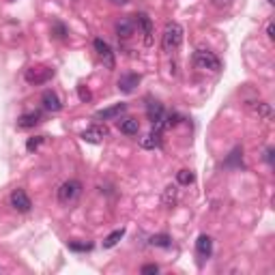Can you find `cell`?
Instances as JSON below:
<instances>
[{"label":"cell","mask_w":275,"mask_h":275,"mask_svg":"<svg viewBox=\"0 0 275 275\" xmlns=\"http://www.w3.org/2000/svg\"><path fill=\"white\" fill-rule=\"evenodd\" d=\"M43 142H45V136H34V138H31L26 142V151H31V153H32V151H37Z\"/></svg>","instance_id":"603a6c76"},{"label":"cell","mask_w":275,"mask_h":275,"mask_svg":"<svg viewBox=\"0 0 275 275\" xmlns=\"http://www.w3.org/2000/svg\"><path fill=\"white\" fill-rule=\"evenodd\" d=\"M140 84V75L138 73H122L119 78V91L121 92H133V89Z\"/></svg>","instance_id":"4fadbf2b"},{"label":"cell","mask_w":275,"mask_h":275,"mask_svg":"<svg viewBox=\"0 0 275 275\" xmlns=\"http://www.w3.org/2000/svg\"><path fill=\"white\" fill-rule=\"evenodd\" d=\"M11 207L15 211H20V213H28L32 209V200L28 198L24 189H13V194H11Z\"/></svg>","instance_id":"8992f818"},{"label":"cell","mask_w":275,"mask_h":275,"mask_svg":"<svg viewBox=\"0 0 275 275\" xmlns=\"http://www.w3.org/2000/svg\"><path fill=\"white\" fill-rule=\"evenodd\" d=\"M82 194V183L80 181H65L61 187H58V202L62 204H71L80 198Z\"/></svg>","instance_id":"3957f363"},{"label":"cell","mask_w":275,"mask_h":275,"mask_svg":"<svg viewBox=\"0 0 275 275\" xmlns=\"http://www.w3.org/2000/svg\"><path fill=\"white\" fill-rule=\"evenodd\" d=\"M226 166L230 168V166H237V168H241L243 166V149L241 146H237L235 151H232L230 155H228V159H226Z\"/></svg>","instance_id":"d6986e66"},{"label":"cell","mask_w":275,"mask_h":275,"mask_svg":"<svg viewBox=\"0 0 275 275\" xmlns=\"http://www.w3.org/2000/svg\"><path fill=\"white\" fill-rule=\"evenodd\" d=\"M140 144H142V149H149V151L159 149V146H161V129H155V127H153V131L140 140Z\"/></svg>","instance_id":"2e32d148"},{"label":"cell","mask_w":275,"mask_h":275,"mask_svg":"<svg viewBox=\"0 0 275 275\" xmlns=\"http://www.w3.org/2000/svg\"><path fill=\"white\" fill-rule=\"evenodd\" d=\"M183 26L179 24V22H168L166 28H163V34H161V48L163 52H174L181 48V43H183Z\"/></svg>","instance_id":"6da1fadb"},{"label":"cell","mask_w":275,"mask_h":275,"mask_svg":"<svg viewBox=\"0 0 275 275\" xmlns=\"http://www.w3.org/2000/svg\"><path fill=\"white\" fill-rule=\"evenodd\" d=\"M133 22L144 34V45H153V22H151V17L146 13H138L133 17Z\"/></svg>","instance_id":"ba28073f"},{"label":"cell","mask_w":275,"mask_h":275,"mask_svg":"<svg viewBox=\"0 0 275 275\" xmlns=\"http://www.w3.org/2000/svg\"><path fill=\"white\" fill-rule=\"evenodd\" d=\"M265 159H267L269 163H273V149H267V151H265Z\"/></svg>","instance_id":"f546056e"},{"label":"cell","mask_w":275,"mask_h":275,"mask_svg":"<svg viewBox=\"0 0 275 275\" xmlns=\"http://www.w3.org/2000/svg\"><path fill=\"white\" fill-rule=\"evenodd\" d=\"M177 181H179V185H191L196 181V174L191 170H179L177 172Z\"/></svg>","instance_id":"44dd1931"},{"label":"cell","mask_w":275,"mask_h":275,"mask_svg":"<svg viewBox=\"0 0 275 275\" xmlns=\"http://www.w3.org/2000/svg\"><path fill=\"white\" fill-rule=\"evenodd\" d=\"M103 138H108V129L101 127V125H92V127H89V129L82 133V140H84V142H91V144L103 142Z\"/></svg>","instance_id":"8fae6325"},{"label":"cell","mask_w":275,"mask_h":275,"mask_svg":"<svg viewBox=\"0 0 275 275\" xmlns=\"http://www.w3.org/2000/svg\"><path fill=\"white\" fill-rule=\"evenodd\" d=\"M119 129L125 136H138L140 131V122L136 119H119Z\"/></svg>","instance_id":"ac0fdd59"},{"label":"cell","mask_w":275,"mask_h":275,"mask_svg":"<svg viewBox=\"0 0 275 275\" xmlns=\"http://www.w3.org/2000/svg\"><path fill=\"white\" fill-rule=\"evenodd\" d=\"M194 65L198 69H202V71H213V73H217L219 69H221L219 58L215 56L213 52H209V50H198V52H194Z\"/></svg>","instance_id":"7a4b0ae2"},{"label":"cell","mask_w":275,"mask_h":275,"mask_svg":"<svg viewBox=\"0 0 275 275\" xmlns=\"http://www.w3.org/2000/svg\"><path fill=\"white\" fill-rule=\"evenodd\" d=\"M174 200H177V187H174V185H168L166 191H163V202L170 204V202H174Z\"/></svg>","instance_id":"cb8c5ba5"},{"label":"cell","mask_w":275,"mask_h":275,"mask_svg":"<svg viewBox=\"0 0 275 275\" xmlns=\"http://www.w3.org/2000/svg\"><path fill=\"white\" fill-rule=\"evenodd\" d=\"M127 112V103H116L112 108H105V110H99L95 114L97 121H114V119H121V114Z\"/></svg>","instance_id":"30bf717a"},{"label":"cell","mask_w":275,"mask_h":275,"mask_svg":"<svg viewBox=\"0 0 275 275\" xmlns=\"http://www.w3.org/2000/svg\"><path fill=\"white\" fill-rule=\"evenodd\" d=\"M125 237V228H119V230H114V232H110L108 237H105V241H103V247L105 249H110V247H114L116 243L121 241V239Z\"/></svg>","instance_id":"ffe728a7"},{"label":"cell","mask_w":275,"mask_h":275,"mask_svg":"<svg viewBox=\"0 0 275 275\" xmlns=\"http://www.w3.org/2000/svg\"><path fill=\"white\" fill-rule=\"evenodd\" d=\"M92 45H95V52H97V56L103 61V65L108 69H114L116 61H114V52H112V48H110V43H105L103 39H95L92 41Z\"/></svg>","instance_id":"5b68a950"},{"label":"cell","mask_w":275,"mask_h":275,"mask_svg":"<svg viewBox=\"0 0 275 275\" xmlns=\"http://www.w3.org/2000/svg\"><path fill=\"white\" fill-rule=\"evenodd\" d=\"M69 249H73V251H89V249H92V245L91 243H69Z\"/></svg>","instance_id":"d4e9b609"},{"label":"cell","mask_w":275,"mask_h":275,"mask_svg":"<svg viewBox=\"0 0 275 275\" xmlns=\"http://www.w3.org/2000/svg\"><path fill=\"white\" fill-rule=\"evenodd\" d=\"M151 245H155V247H170V237L155 235V237H151Z\"/></svg>","instance_id":"7402d4cb"},{"label":"cell","mask_w":275,"mask_h":275,"mask_svg":"<svg viewBox=\"0 0 275 275\" xmlns=\"http://www.w3.org/2000/svg\"><path fill=\"white\" fill-rule=\"evenodd\" d=\"M78 97L82 99V101H91V99H92V95H91V91L86 89V86H80V89H78Z\"/></svg>","instance_id":"484cf974"},{"label":"cell","mask_w":275,"mask_h":275,"mask_svg":"<svg viewBox=\"0 0 275 275\" xmlns=\"http://www.w3.org/2000/svg\"><path fill=\"white\" fill-rule=\"evenodd\" d=\"M267 37H269V39H275V26H273V24L267 26Z\"/></svg>","instance_id":"f1b7e54d"},{"label":"cell","mask_w":275,"mask_h":275,"mask_svg":"<svg viewBox=\"0 0 275 275\" xmlns=\"http://www.w3.org/2000/svg\"><path fill=\"white\" fill-rule=\"evenodd\" d=\"M247 108H249V112H251V114L260 116V119H271V116H273L271 105L265 103V101H249V103H247Z\"/></svg>","instance_id":"9a60e30c"},{"label":"cell","mask_w":275,"mask_h":275,"mask_svg":"<svg viewBox=\"0 0 275 275\" xmlns=\"http://www.w3.org/2000/svg\"><path fill=\"white\" fill-rule=\"evenodd\" d=\"M54 31H56V37L58 39H65L67 37V28L62 24H54Z\"/></svg>","instance_id":"4316f807"},{"label":"cell","mask_w":275,"mask_h":275,"mask_svg":"<svg viewBox=\"0 0 275 275\" xmlns=\"http://www.w3.org/2000/svg\"><path fill=\"white\" fill-rule=\"evenodd\" d=\"M133 31H136V22H133L131 17H125V20H121L119 24H116V34H119V39H129Z\"/></svg>","instance_id":"e0dca14e"},{"label":"cell","mask_w":275,"mask_h":275,"mask_svg":"<svg viewBox=\"0 0 275 275\" xmlns=\"http://www.w3.org/2000/svg\"><path fill=\"white\" fill-rule=\"evenodd\" d=\"M110 2H114V4H125L127 0H110Z\"/></svg>","instance_id":"4dcf8cb0"},{"label":"cell","mask_w":275,"mask_h":275,"mask_svg":"<svg viewBox=\"0 0 275 275\" xmlns=\"http://www.w3.org/2000/svg\"><path fill=\"white\" fill-rule=\"evenodd\" d=\"M41 101H43V108L48 110V112H61V108H62L61 99H58V95L54 91H45L43 97H41Z\"/></svg>","instance_id":"5bb4252c"},{"label":"cell","mask_w":275,"mask_h":275,"mask_svg":"<svg viewBox=\"0 0 275 275\" xmlns=\"http://www.w3.org/2000/svg\"><path fill=\"white\" fill-rule=\"evenodd\" d=\"M146 116L153 122L155 129H163V116H166V112H163V105L159 101H151L146 105Z\"/></svg>","instance_id":"52a82bcc"},{"label":"cell","mask_w":275,"mask_h":275,"mask_svg":"<svg viewBox=\"0 0 275 275\" xmlns=\"http://www.w3.org/2000/svg\"><path fill=\"white\" fill-rule=\"evenodd\" d=\"M196 254H198V258H200V262L211 258V254H213V239H211L209 235H200V237H198Z\"/></svg>","instance_id":"9c48e42d"},{"label":"cell","mask_w":275,"mask_h":275,"mask_svg":"<svg viewBox=\"0 0 275 275\" xmlns=\"http://www.w3.org/2000/svg\"><path fill=\"white\" fill-rule=\"evenodd\" d=\"M26 82L32 86H39V84H45V82H50L54 78V69L52 67H32L26 71Z\"/></svg>","instance_id":"277c9868"},{"label":"cell","mask_w":275,"mask_h":275,"mask_svg":"<svg viewBox=\"0 0 275 275\" xmlns=\"http://www.w3.org/2000/svg\"><path fill=\"white\" fill-rule=\"evenodd\" d=\"M142 273H144V275H149V273H159V267H157V265H144V267H142Z\"/></svg>","instance_id":"83f0119b"},{"label":"cell","mask_w":275,"mask_h":275,"mask_svg":"<svg viewBox=\"0 0 275 275\" xmlns=\"http://www.w3.org/2000/svg\"><path fill=\"white\" fill-rule=\"evenodd\" d=\"M41 121H43V114H41L39 110L37 112H26L17 119V129H32V127H37Z\"/></svg>","instance_id":"7c38bea8"}]
</instances>
